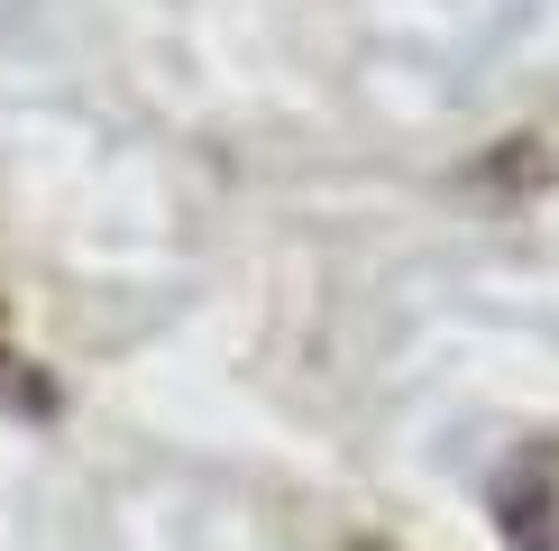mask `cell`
<instances>
[{
	"instance_id": "cell-1",
	"label": "cell",
	"mask_w": 559,
	"mask_h": 551,
	"mask_svg": "<svg viewBox=\"0 0 559 551\" xmlns=\"http://www.w3.org/2000/svg\"><path fill=\"white\" fill-rule=\"evenodd\" d=\"M486 505H496V534L514 551H559V432H532L504 450Z\"/></svg>"
},
{
	"instance_id": "cell-2",
	"label": "cell",
	"mask_w": 559,
	"mask_h": 551,
	"mask_svg": "<svg viewBox=\"0 0 559 551\" xmlns=\"http://www.w3.org/2000/svg\"><path fill=\"white\" fill-rule=\"evenodd\" d=\"M0 413H19V423H56L64 396H56V377L10 340V321H0Z\"/></svg>"
},
{
	"instance_id": "cell-3",
	"label": "cell",
	"mask_w": 559,
	"mask_h": 551,
	"mask_svg": "<svg viewBox=\"0 0 559 551\" xmlns=\"http://www.w3.org/2000/svg\"><path fill=\"white\" fill-rule=\"evenodd\" d=\"M348 551H394V542H377V534H358V542H348Z\"/></svg>"
}]
</instances>
